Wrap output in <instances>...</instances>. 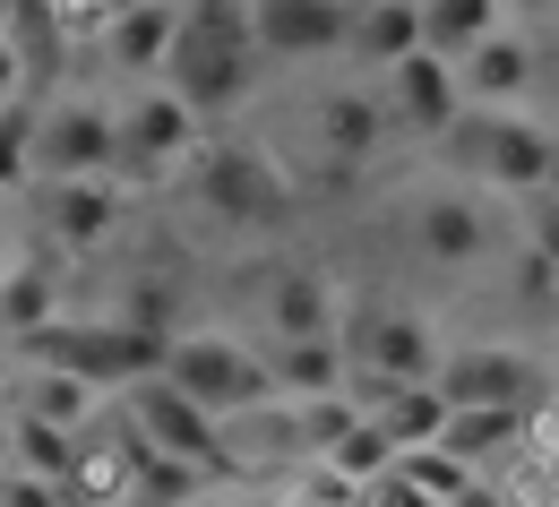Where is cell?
Masks as SVG:
<instances>
[{"label":"cell","instance_id":"cell-1","mask_svg":"<svg viewBox=\"0 0 559 507\" xmlns=\"http://www.w3.org/2000/svg\"><path fill=\"white\" fill-rule=\"evenodd\" d=\"M259 44H250V9L241 0H190L181 9V35H173V61H164V95H181L199 112V130L241 112L259 95Z\"/></svg>","mask_w":559,"mask_h":507},{"label":"cell","instance_id":"cell-2","mask_svg":"<svg viewBox=\"0 0 559 507\" xmlns=\"http://www.w3.org/2000/svg\"><path fill=\"white\" fill-rule=\"evenodd\" d=\"M448 164H456V190H499V198H543L559 181V130L543 112H465L448 130Z\"/></svg>","mask_w":559,"mask_h":507},{"label":"cell","instance_id":"cell-3","mask_svg":"<svg viewBox=\"0 0 559 507\" xmlns=\"http://www.w3.org/2000/svg\"><path fill=\"white\" fill-rule=\"evenodd\" d=\"M181 190H190V207H199L215 232H284V224H293V181H284V164L267 146L207 138L181 164Z\"/></svg>","mask_w":559,"mask_h":507},{"label":"cell","instance_id":"cell-4","mask_svg":"<svg viewBox=\"0 0 559 507\" xmlns=\"http://www.w3.org/2000/svg\"><path fill=\"white\" fill-rule=\"evenodd\" d=\"M155 378L181 387L207 422H233V413H250V405L276 396V387H267V353L241 345V336H224V327H181V336L164 345V370H155Z\"/></svg>","mask_w":559,"mask_h":507},{"label":"cell","instance_id":"cell-5","mask_svg":"<svg viewBox=\"0 0 559 507\" xmlns=\"http://www.w3.org/2000/svg\"><path fill=\"white\" fill-rule=\"evenodd\" d=\"M430 387H439L448 413H543V405H551L543 362H534L525 345H508V336H465V345H448L439 370H430Z\"/></svg>","mask_w":559,"mask_h":507},{"label":"cell","instance_id":"cell-6","mask_svg":"<svg viewBox=\"0 0 559 507\" xmlns=\"http://www.w3.org/2000/svg\"><path fill=\"white\" fill-rule=\"evenodd\" d=\"M112 104L104 95H35L26 121V190L44 181H112Z\"/></svg>","mask_w":559,"mask_h":507},{"label":"cell","instance_id":"cell-7","mask_svg":"<svg viewBox=\"0 0 559 507\" xmlns=\"http://www.w3.org/2000/svg\"><path fill=\"white\" fill-rule=\"evenodd\" d=\"M207 146L199 130V112L181 104V95H164V86H130V104H112V181L130 190V172L139 181H164V172H181L190 155Z\"/></svg>","mask_w":559,"mask_h":507},{"label":"cell","instance_id":"cell-8","mask_svg":"<svg viewBox=\"0 0 559 507\" xmlns=\"http://www.w3.org/2000/svg\"><path fill=\"white\" fill-rule=\"evenodd\" d=\"M439 353H448V336H439L421 310H396V301L361 310V318H353V336H345L353 387H430Z\"/></svg>","mask_w":559,"mask_h":507},{"label":"cell","instance_id":"cell-9","mask_svg":"<svg viewBox=\"0 0 559 507\" xmlns=\"http://www.w3.org/2000/svg\"><path fill=\"white\" fill-rule=\"evenodd\" d=\"M121 431L139 438L146 456H164V464H190V473H207L215 491L233 482L224 473V447H215V422L181 396V387H164V378H139L130 396H121Z\"/></svg>","mask_w":559,"mask_h":507},{"label":"cell","instance_id":"cell-10","mask_svg":"<svg viewBox=\"0 0 559 507\" xmlns=\"http://www.w3.org/2000/svg\"><path fill=\"white\" fill-rule=\"evenodd\" d=\"M534 86H543V35L508 9L499 35H483L456 61V95H465V112H534Z\"/></svg>","mask_w":559,"mask_h":507},{"label":"cell","instance_id":"cell-11","mask_svg":"<svg viewBox=\"0 0 559 507\" xmlns=\"http://www.w3.org/2000/svg\"><path fill=\"white\" fill-rule=\"evenodd\" d=\"M405 241H414L421 267H439V276H465V267H483L490 250H499V224L474 190H456V181H439V190H421L414 207H405Z\"/></svg>","mask_w":559,"mask_h":507},{"label":"cell","instance_id":"cell-12","mask_svg":"<svg viewBox=\"0 0 559 507\" xmlns=\"http://www.w3.org/2000/svg\"><path fill=\"white\" fill-rule=\"evenodd\" d=\"M121 216H130V190L121 181H44V190H26V224L52 250H70V258H95L121 232Z\"/></svg>","mask_w":559,"mask_h":507},{"label":"cell","instance_id":"cell-13","mask_svg":"<svg viewBox=\"0 0 559 507\" xmlns=\"http://www.w3.org/2000/svg\"><path fill=\"white\" fill-rule=\"evenodd\" d=\"M345 35H353L345 0H259L250 9V44H259L267 70H284V61H328V52H345Z\"/></svg>","mask_w":559,"mask_h":507},{"label":"cell","instance_id":"cell-14","mask_svg":"<svg viewBox=\"0 0 559 507\" xmlns=\"http://www.w3.org/2000/svg\"><path fill=\"white\" fill-rule=\"evenodd\" d=\"M301 130H310V155H328V164H370L388 146V104H379V86H319L301 104Z\"/></svg>","mask_w":559,"mask_h":507},{"label":"cell","instance_id":"cell-15","mask_svg":"<svg viewBox=\"0 0 559 507\" xmlns=\"http://www.w3.org/2000/svg\"><path fill=\"white\" fill-rule=\"evenodd\" d=\"M379 104H388V130H405V138H448L456 121H465V95H456V70L448 61H430V52H414V61H396L388 70V86H379Z\"/></svg>","mask_w":559,"mask_h":507},{"label":"cell","instance_id":"cell-16","mask_svg":"<svg viewBox=\"0 0 559 507\" xmlns=\"http://www.w3.org/2000/svg\"><path fill=\"white\" fill-rule=\"evenodd\" d=\"M173 35H181V9H173V0H130V9H112V26H104V70L121 77V86H164Z\"/></svg>","mask_w":559,"mask_h":507},{"label":"cell","instance_id":"cell-17","mask_svg":"<svg viewBox=\"0 0 559 507\" xmlns=\"http://www.w3.org/2000/svg\"><path fill=\"white\" fill-rule=\"evenodd\" d=\"M319 336H345V292L319 267H284L267 285V345H319Z\"/></svg>","mask_w":559,"mask_h":507},{"label":"cell","instance_id":"cell-18","mask_svg":"<svg viewBox=\"0 0 559 507\" xmlns=\"http://www.w3.org/2000/svg\"><path fill=\"white\" fill-rule=\"evenodd\" d=\"M267 387H276V405H319V396H345V387H353L345 336H319V345H267Z\"/></svg>","mask_w":559,"mask_h":507},{"label":"cell","instance_id":"cell-19","mask_svg":"<svg viewBox=\"0 0 559 507\" xmlns=\"http://www.w3.org/2000/svg\"><path fill=\"white\" fill-rule=\"evenodd\" d=\"M52 318H61V276H52L44 258H17V267L0 276V353L35 345Z\"/></svg>","mask_w":559,"mask_h":507},{"label":"cell","instance_id":"cell-20","mask_svg":"<svg viewBox=\"0 0 559 507\" xmlns=\"http://www.w3.org/2000/svg\"><path fill=\"white\" fill-rule=\"evenodd\" d=\"M499 17H508V0H414V26H421V52L430 61H465L483 35H499Z\"/></svg>","mask_w":559,"mask_h":507},{"label":"cell","instance_id":"cell-21","mask_svg":"<svg viewBox=\"0 0 559 507\" xmlns=\"http://www.w3.org/2000/svg\"><path fill=\"white\" fill-rule=\"evenodd\" d=\"M421 52V26H414V0H370V9H353V35H345V61L361 70H396V61H414Z\"/></svg>","mask_w":559,"mask_h":507},{"label":"cell","instance_id":"cell-22","mask_svg":"<svg viewBox=\"0 0 559 507\" xmlns=\"http://www.w3.org/2000/svg\"><path fill=\"white\" fill-rule=\"evenodd\" d=\"M9 473H35V482L70 491L78 438H70V431H44V422H17V413H9Z\"/></svg>","mask_w":559,"mask_h":507},{"label":"cell","instance_id":"cell-23","mask_svg":"<svg viewBox=\"0 0 559 507\" xmlns=\"http://www.w3.org/2000/svg\"><path fill=\"white\" fill-rule=\"evenodd\" d=\"M396 473H405V482H414L430 507H448L456 491H465V482H474V473H465V464H456L448 447H414V456H396Z\"/></svg>","mask_w":559,"mask_h":507},{"label":"cell","instance_id":"cell-24","mask_svg":"<svg viewBox=\"0 0 559 507\" xmlns=\"http://www.w3.org/2000/svg\"><path fill=\"white\" fill-rule=\"evenodd\" d=\"M26 121H35V104H0V207L26 190Z\"/></svg>","mask_w":559,"mask_h":507},{"label":"cell","instance_id":"cell-25","mask_svg":"<svg viewBox=\"0 0 559 507\" xmlns=\"http://www.w3.org/2000/svg\"><path fill=\"white\" fill-rule=\"evenodd\" d=\"M52 26H61V52H104L112 0H70V9H52Z\"/></svg>","mask_w":559,"mask_h":507},{"label":"cell","instance_id":"cell-26","mask_svg":"<svg viewBox=\"0 0 559 507\" xmlns=\"http://www.w3.org/2000/svg\"><path fill=\"white\" fill-rule=\"evenodd\" d=\"M0 507H70V491H52L35 473H0Z\"/></svg>","mask_w":559,"mask_h":507},{"label":"cell","instance_id":"cell-27","mask_svg":"<svg viewBox=\"0 0 559 507\" xmlns=\"http://www.w3.org/2000/svg\"><path fill=\"white\" fill-rule=\"evenodd\" d=\"M448 507H525V499H516L508 482H465V491H456Z\"/></svg>","mask_w":559,"mask_h":507},{"label":"cell","instance_id":"cell-28","mask_svg":"<svg viewBox=\"0 0 559 507\" xmlns=\"http://www.w3.org/2000/svg\"><path fill=\"white\" fill-rule=\"evenodd\" d=\"M17 258H26V224H17V216H9V207H0V276H9Z\"/></svg>","mask_w":559,"mask_h":507},{"label":"cell","instance_id":"cell-29","mask_svg":"<svg viewBox=\"0 0 559 507\" xmlns=\"http://www.w3.org/2000/svg\"><path fill=\"white\" fill-rule=\"evenodd\" d=\"M534 207H543V216H551V224H559V181H551V190H543V198H534Z\"/></svg>","mask_w":559,"mask_h":507},{"label":"cell","instance_id":"cell-30","mask_svg":"<svg viewBox=\"0 0 559 507\" xmlns=\"http://www.w3.org/2000/svg\"><path fill=\"white\" fill-rule=\"evenodd\" d=\"M190 507H233V491H199V499H190Z\"/></svg>","mask_w":559,"mask_h":507},{"label":"cell","instance_id":"cell-31","mask_svg":"<svg viewBox=\"0 0 559 507\" xmlns=\"http://www.w3.org/2000/svg\"><path fill=\"white\" fill-rule=\"evenodd\" d=\"M0 422H9V362H0Z\"/></svg>","mask_w":559,"mask_h":507},{"label":"cell","instance_id":"cell-32","mask_svg":"<svg viewBox=\"0 0 559 507\" xmlns=\"http://www.w3.org/2000/svg\"><path fill=\"white\" fill-rule=\"evenodd\" d=\"M543 378H551V413H559V362H551V370H543Z\"/></svg>","mask_w":559,"mask_h":507},{"label":"cell","instance_id":"cell-33","mask_svg":"<svg viewBox=\"0 0 559 507\" xmlns=\"http://www.w3.org/2000/svg\"><path fill=\"white\" fill-rule=\"evenodd\" d=\"M0 473H9V422H0Z\"/></svg>","mask_w":559,"mask_h":507},{"label":"cell","instance_id":"cell-34","mask_svg":"<svg viewBox=\"0 0 559 507\" xmlns=\"http://www.w3.org/2000/svg\"><path fill=\"white\" fill-rule=\"evenodd\" d=\"M551 70H559V26H551Z\"/></svg>","mask_w":559,"mask_h":507},{"label":"cell","instance_id":"cell-35","mask_svg":"<svg viewBox=\"0 0 559 507\" xmlns=\"http://www.w3.org/2000/svg\"><path fill=\"white\" fill-rule=\"evenodd\" d=\"M551 301H559V292H551Z\"/></svg>","mask_w":559,"mask_h":507},{"label":"cell","instance_id":"cell-36","mask_svg":"<svg viewBox=\"0 0 559 507\" xmlns=\"http://www.w3.org/2000/svg\"><path fill=\"white\" fill-rule=\"evenodd\" d=\"M70 507H78V499H70Z\"/></svg>","mask_w":559,"mask_h":507}]
</instances>
